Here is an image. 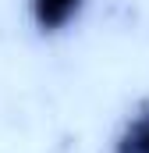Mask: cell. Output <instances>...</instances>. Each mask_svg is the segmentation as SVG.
I'll use <instances>...</instances> for the list:
<instances>
[{"label":"cell","instance_id":"2","mask_svg":"<svg viewBox=\"0 0 149 153\" xmlns=\"http://www.w3.org/2000/svg\"><path fill=\"white\" fill-rule=\"evenodd\" d=\"M110 153H149V107L124 121Z\"/></svg>","mask_w":149,"mask_h":153},{"label":"cell","instance_id":"1","mask_svg":"<svg viewBox=\"0 0 149 153\" xmlns=\"http://www.w3.org/2000/svg\"><path fill=\"white\" fill-rule=\"evenodd\" d=\"M85 4L89 0H29V18L43 36H57L82 18Z\"/></svg>","mask_w":149,"mask_h":153}]
</instances>
